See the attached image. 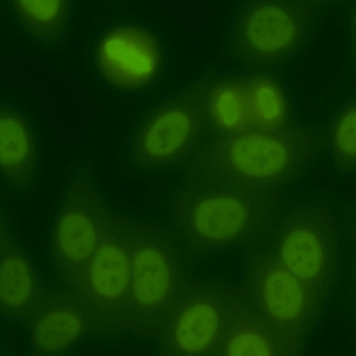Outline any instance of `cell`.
<instances>
[{"label":"cell","mask_w":356,"mask_h":356,"mask_svg":"<svg viewBox=\"0 0 356 356\" xmlns=\"http://www.w3.org/2000/svg\"><path fill=\"white\" fill-rule=\"evenodd\" d=\"M316 152L315 132L300 122L286 130L247 129L216 137L206 147L202 165L220 186L263 195L293 186Z\"/></svg>","instance_id":"obj_1"},{"label":"cell","mask_w":356,"mask_h":356,"mask_svg":"<svg viewBox=\"0 0 356 356\" xmlns=\"http://www.w3.org/2000/svg\"><path fill=\"white\" fill-rule=\"evenodd\" d=\"M248 284L252 308L283 330L303 353L329 296L298 280L273 254L253 260Z\"/></svg>","instance_id":"obj_9"},{"label":"cell","mask_w":356,"mask_h":356,"mask_svg":"<svg viewBox=\"0 0 356 356\" xmlns=\"http://www.w3.org/2000/svg\"><path fill=\"white\" fill-rule=\"evenodd\" d=\"M41 166V146L31 119L19 107L0 105V177L10 191H33Z\"/></svg>","instance_id":"obj_14"},{"label":"cell","mask_w":356,"mask_h":356,"mask_svg":"<svg viewBox=\"0 0 356 356\" xmlns=\"http://www.w3.org/2000/svg\"><path fill=\"white\" fill-rule=\"evenodd\" d=\"M44 283L18 240L4 208L0 218V305L5 318L28 321L44 300Z\"/></svg>","instance_id":"obj_13"},{"label":"cell","mask_w":356,"mask_h":356,"mask_svg":"<svg viewBox=\"0 0 356 356\" xmlns=\"http://www.w3.org/2000/svg\"><path fill=\"white\" fill-rule=\"evenodd\" d=\"M204 122L218 137L251 129L245 73L222 72L207 92Z\"/></svg>","instance_id":"obj_17"},{"label":"cell","mask_w":356,"mask_h":356,"mask_svg":"<svg viewBox=\"0 0 356 356\" xmlns=\"http://www.w3.org/2000/svg\"><path fill=\"white\" fill-rule=\"evenodd\" d=\"M324 1L246 0L231 25L227 51L240 65L272 72L308 44Z\"/></svg>","instance_id":"obj_3"},{"label":"cell","mask_w":356,"mask_h":356,"mask_svg":"<svg viewBox=\"0 0 356 356\" xmlns=\"http://www.w3.org/2000/svg\"><path fill=\"white\" fill-rule=\"evenodd\" d=\"M6 5L17 24L37 43L54 48L67 36L74 13L72 0H8Z\"/></svg>","instance_id":"obj_18"},{"label":"cell","mask_w":356,"mask_h":356,"mask_svg":"<svg viewBox=\"0 0 356 356\" xmlns=\"http://www.w3.org/2000/svg\"><path fill=\"white\" fill-rule=\"evenodd\" d=\"M245 88L251 129L280 131L300 125L291 95L273 72H246Z\"/></svg>","instance_id":"obj_16"},{"label":"cell","mask_w":356,"mask_h":356,"mask_svg":"<svg viewBox=\"0 0 356 356\" xmlns=\"http://www.w3.org/2000/svg\"><path fill=\"white\" fill-rule=\"evenodd\" d=\"M93 310L80 293L55 296L42 302L26 321L33 355H62L85 339L93 324Z\"/></svg>","instance_id":"obj_12"},{"label":"cell","mask_w":356,"mask_h":356,"mask_svg":"<svg viewBox=\"0 0 356 356\" xmlns=\"http://www.w3.org/2000/svg\"><path fill=\"white\" fill-rule=\"evenodd\" d=\"M92 65L99 80L118 93L146 95L162 85L168 51L162 38L145 25L119 21L97 33Z\"/></svg>","instance_id":"obj_6"},{"label":"cell","mask_w":356,"mask_h":356,"mask_svg":"<svg viewBox=\"0 0 356 356\" xmlns=\"http://www.w3.org/2000/svg\"><path fill=\"white\" fill-rule=\"evenodd\" d=\"M132 267L125 236L114 216L86 268L80 295L99 320L114 321L127 315Z\"/></svg>","instance_id":"obj_11"},{"label":"cell","mask_w":356,"mask_h":356,"mask_svg":"<svg viewBox=\"0 0 356 356\" xmlns=\"http://www.w3.org/2000/svg\"><path fill=\"white\" fill-rule=\"evenodd\" d=\"M117 222L132 267L126 316L143 327H161L186 286L177 252L168 235L154 227L119 216Z\"/></svg>","instance_id":"obj_5"},{"label":"cell","mask_w":356,"mask_h":356,"mask_svg":"<svg viewBox=\"0 0 356 356\" xmlns=\"http://www.w3.org/2000/svg\"><path fill=\"white\" fill-rule=\"evenodd\" d=\"M261 215L260 195L232 186L186 194L176 207L186 239L202 251L240 243L254 231Z\"/></svg>","instance_id":"obj_10"},{"label":"cell","mask_w":356,"mask_h":356,"mask_svg":"<svg viewBox=\"0 0 356 356\" xmlns=\"http://www.w3.org/2000/svg\"><path fill=\"white\" fill-rule=\"evenodd\" d=\"M250 300L218 282L186 286L163 321L162 350L172 356H218L236 312Z\"/></svg>","instance_id":"obj_7"},{"label":"cell","mask_w":356,"mask_h":356,"mask_svg":"<svg viewBox=\"0 0 356 356\" xmlns=\"http://www.w3.org/2000/svg\"><path fill=\"white\" fill-rule=\"evenodd\" d=\"M273 255L298 280L330 295L340 270V238L328 208L316 202L295 207Z\"/></svg>","instance_id":"obj_8"},{"label":"cell","mask_w":356,"mask_h":356,"mask_svg":"<svg viewBox=\"0 0 356 356\" xmlns=\"http://www.w3.org/2000/svg\"><path fill=\"white\" fill-rule=\"evenodd\" d=\"M221 73L219 69L208 70L146 107L129 143V161L134 170L143 174L170 170L189 154L206 125L207 92Z\"/></svg>","instance_id":"obj_2"},{"label":"cell","mask_w":356,"mask_h":356,"mask_svg":"<svg viewBox=\"0 0 356 356\" xmlns=\"http://www.w3.org/2000/svg\"><path fill=\"white\" fill-rule=\"evenodd\" d=\"M114 216L88 169L76 168L67 183L49 233L50 261L73 291H81L89 260Z\"/></svg>","instance_id":"obj_4"},{"label":"cell","mask_w":356,"mask_h":356,"mask_svg":"<svg viewBox=\"0 0 356 356\" xmlns=\"http://www.w3.org/2000/svg\"><path fill=\"white\" fill-rule=\"evenodd\" d=\"M317 151L328 156L332 169L347 177L356 169V104L348 97L336 107L328 122L316 134Z\"/></svg>","instance_id":"obj_19"},{"label":"cell","mask_w":356,"mask_h":356,"mask_svg":"<svg viewBox=\"0 0 356 356\" xmlns=\"http://www.w3.org/2000/svg\"><path fill=\"white\" fill-rule=\"evenodd\" d=\"M298 356L302 353L283 330L252 308L251 302L236 312L218 356Z\"/></svg>","instance_id":"obj_15"}]
</instances>
